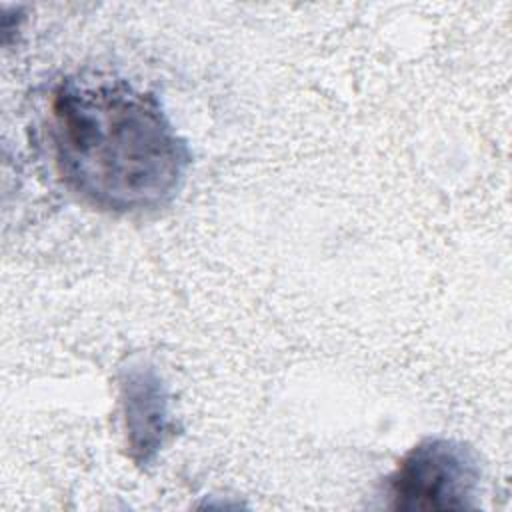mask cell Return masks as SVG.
Here are the masks:
<instances>
[{
  "label": "cell",
  "mask_w": 512,
  "mask_h": 512,
  "mask_svg": "<svg viewBox=\"0 0 512 512\" xmlns=\"http://www.w3.org/2000/svg\"><path fill=\"white\" fill-rule=\"evenodd\" d=\"M482 468L466 442L430 436L414 444L388 478L394 510L476 508Z\"/></svg>",
  "instance_id": "cell-2"
},
{
  "label": "cell",
  "mask_w": 512,
  "mask_h": 512,
  "mask_svg": "<svg viewBox=\"0 0 512 512\" xmlns=\"http://www.w3.org/2000/svg\"><path fill=\"white\" fill-rule=\"evenodd\" d=\"M48 138L60 182L116 216L168 206L190 168L188 144L158 98L122 78H64L52 92Z\"/></svg>",
  "instance_id": "cell-1"
},
{
  "label": "cell",
  "mask_w": 512,
  "mask_h": 512,
  "mask_svg": "<svg viewBox=\"0 0 512 512\" xmlns=\"http://www.w3.org/2000/svg\"><path fill=\"white\" fill-rule=\"evenodd\" d=\"M118 382L130 458L136 466H148L172 436L166 386L158 370L146 362L124 366Z\"/></svg>",
  "instance_id": "cell-3"
}]
</instances>
